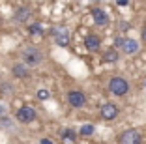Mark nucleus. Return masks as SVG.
Wrapping results in <instances>:
<instances>
[{"mask_svg": "<svg viewBox=\"0 0 146 144\" xmlns=\"http://www.w3.org/2000/svg\"><path fill=\"white\" fill-rule=\"evenodd\" d=\"M11 73H13V77H15V79H28V77L32 75L30 68H28L25 62L13 64V66H11Z\"/></svg>", "mask_w": 146, "mask_h": 144, "instance_id": "6e6552de", "label": "nucleus"}, {"mask_svg": "<svg viewBox=\"0 0 146 144\" xmlns=\"http://www.w3.org/2000/svg\"><path fill=\"white\" fill-rule=\"evenodd\" d=\"M144 88H146V81H144Z\"/></svg>", "mask_w": 146, "mask_h": 144, "instance_id": "5701e85b", "label": "nucleus"}, {"mask_svg": "<svg viewBox=\"0 0 146 144\" xmlns=\"http://www.w3.org/2000/svg\"><path fill=\"white\" fill-rule=\"evenodd\" d=\"M94 129L96 127L92 125V123H82L81 129H79V135L81 137H90V135H94Z\"/></svg>", "mask_w": 146, "mask_h": 144, "instance_id": "2eb2a0df", "label": "nucleus"}, {"mask_svg": "<svg viewBox=\"0 0 146 144\" xmlns=\"http://www.w3.org/2000/svg\"><path fill=\"white\" fill-rule=\"evenodd\" d=\"M66 99H68V103L73 107V109H82V107H86V103H88L86 94L81 92V90H69Z\"/></svg>", "mask_w": 146, "mask_h": 144, "instance_id": "20e7f679", "label": "nucleus"}, {"mask_svg": "<svg viewBox=\"0 0 146 144\" xmlns=\"http://www.w3.org/2000/svg\"><path fill=\"white\" fill-rule=\"evenodd\" d=\"M39 144H52V140L51 139H41V140H39Z\"/></svg>", "mask_w": 146, "mask_h": 144, "instance_id": "412c9836", "label": "nucleus"}, {"mask_svg": "<svg viewBox=\"0 0 146 144\" xmlns=\"http://www.w3.org/2000/svg\"><path fill=\"white\" fill-rule=\"evenodd\" d=\"M116 4H118V6H127L129 0H116Z\"/></svg>", "mask_w": 146, "mask_h": 144, "instance_id": "aec40b11", "label": "nucleus"}, {"mask_svg": "<svg viewBox=\"0 0 146 144\" xmlns=\"http://www.w3.org/2000/svg\"><path fill=\"white\" fill-rule=\"evenodd\" d=\"M109 90L114 96H125L131 90V86H129V82L125 81L124 77H112L111 81H109Z\"/></svg>", "mask_w": 146, "mask_h": 144, "instance_id": "7ed1b4c3", "label": "nucleus"}, {"mask_svg": "<svg viewBox=\"0 0 146 144\" xmlns=\"http://www.w3.org/2000/svg\"><path fill=\"white\" fill-rule=\"evenodd\" d=\"M32 17V9L28 8V6H23V8H19L17 11L13 13V19L17 23H28Z\"/></svg>", "mask_w": 146, "mask_h": 144, "instance_id": "9b49d317", "label": "nucleus"}, {"mask_svg": "<svg viewBox=\"0 0 146 144\" xmlns=\"http://www.w3.org/2000/svg\"><path fill=\"white\" fill-rule=\"evenodd\" d=\"M124 41H125V38H122V36H120V38H116V47H122V45H124Z\"/></svg>", "mask_w": 146, "mask_h": 144, "instance_id": "a211bd4d", "label": "nucleus"}, {"mask_svg": "<svg viewBox=\"0 0 146 144\" xmlns=\"http://www.w3.org/2000/svg\"><path fill=\"white\" fill-rule=\"evenodd\" d=\"M36 118H38V112H36V109L34 107H30V105H23V107H19L17 109V112H15V120H17L19 123H32V122H36Z\"/></svg>", "mask_w": 146, "mask_h": 144, "instance_id": "f03ea898", "label": "nucleus"}, {"mask_svg": "<svg viewBox=\"0 0 146 144\" xmlns=\"http://www.w3.org/2000/svg\"><path fill=\"white\" fill-rule=\"evenodd\" d=\"M23 56V62L28 66V68H34V66H39V64L43 62V58H45V54H43L41 49H38V47H25L21 52Z\"/></svg>", "mask_w": 146, "mask_h": 144, "instance_id": "f257e3e1", "label": "nucleus"}, {"mask_svg": "<svg viewBox=\"0 0 146 144\" xmlns=\"http://www.w3.org/2000/svg\"><path fill=\"white\" fill-rule=\"evenodd\" d=\"M84 47H86V49H88L90 52L99 51V47H101V38H99V36H96V34L86 36V39H84Z\"/></svg>", "mask_w": 146, "mask_h": 144, "instance_id": "9d476101", "label": "nucleus"}, {"mask_svg": "<svg viewBox=\"0 0 146 144\" xmlns=\"http://www.w3.org/2000/svg\"><path fill=\"white\" fill-rule=\"evenodd\" d=\"M90 13H92V19H94V23L98 26H107L109 25V15L103 11L101 8H94V9H90Z\"/></svg>", "mask_w": 146, "mask_h": 144, "instance_id": "1a4fd4ad", "label": "nucleus"}, {"mask_svg": "<svg viewBox=\"0 0 146 144\" xmlns=\"http://www.w3.org/2000/svg\"><path fill=\"white\" fill-rule=\"evenodd\" d=\"M36 96H38L39 101H47V99L51 98V92H49V90H38V94H36Z\"/></svg>", "mask_w": 146, "mask_h": 144, "instance_id": "f3484780", "label": "nucleus"}, {"mask_svg": "<svg viewBox=\"0 0 146 144\" xmlns=\"http://www.w3.org/2000/svg\"><path fill=\"white\" fill-rule=\"evenodd\" d=\"M120 60V52L116 51V49H109V51H105V54H103V62H109V64H114V62H118Z\"/></svg>", "mask_w": 146, "mask_h": 144, "instance_id": "4468645a", "label": "nucleus"}, {"mask_svg": "<svg viewBox=\"0 0 146 144\" xmlns=\"http://www.w3.org/2000/svg\"><path fill=\"white\" fill-rule=\"evenodd\" d=\"M77 140V133L73 131L71 127H66L64 131H62V142L64 144H75Z\"/></svg>", "mask_w": 146, "mask_h": 144, "instance_id": "ddd939ff", "label": "nucleus"}, {"mask_svg": "<svg viewBox=\"0 0 146 144\" xmlns=\"http://www.w3.org/2000/svg\"><path fill=\"white\" fill-rule=\"evenodd\" d=\"M28 32H30L32 36H41L43 34V28H41V25H39V23H34V25H28Z\"/></svg>", "mask_w": 146, "mask_h": 144, "instance_id": "dca6fc26", "label": "nucleus"}, {"mask_svg": "<svg viewBox=\"0 0 146 144\" xmlns=\"http://www.w3.org/2000/svg\"><path fill=\"white\" fill-rule=\"evenodd\" d=\"M141 38H142V41L146 43V26H144V28H142V32H141Z\"/></svg>", "mask_w": 146, "mask_h": 144, "instance_id": "4be33fe9", "label": "nucleus"}, {"mask_svg": "<svg viewBox=\"0 0 146 144\" xmlns=\"http://www.w3.org/2000/svg\"><path fill=\"white\" fill-rule=\"evenodd\" d=\"M52 36H54V43L58 47H68L69 45V30L66 26H56L52 28Z\"/></svg>", "mask_w": 146, "mask_h": 144, "instance_id": "0eeeda50", "label": "nucleus"}, {"mask_svg": "<svg viewBox=\"0 0 146 144\" xmlns=\"http://www.w3.org/2000/svg\"><path fill=\"white\" fill-rule=\"evenodd\" d=\"M118 114H120V109H118L114 103H105V105H101V109H99V116H101L105 122H112V120H116Z\"/></svg>", "mask_w": 146, "mask_h": 144, "instance_id": "423d86ee", "label": "nucleus"}, {"mask_svg": "<svg viewBox=\"0 0 146 144\" xmlns=\"http://www.w3.org/2000/svg\"><path fill=\"white\" fill-rule=\"evenodd\" d=\"M118 144H142V133L139 129H127V131L120 133Z\"/></svg>", "mask_w": 146, "mask_h": 144, "instance_id": "39448f33", "label": "nucleus"}, {"mask_svg": "<svg viewBox=\"0 0 146 144\" xmlns=\"http://www.w3.org/2000/svg\"><path fill=\"white\" fill-rule=\"evenodd\" d=\"M139 41L137 39H129V38H125V41H124V45L120 47L122 51L125 52V54H135V52H139Z\"/></svg>", "mask_w": 146, "mask_h": 144, "instance_id": "f8f14e48", "label": "nucleus"}, {"mask_svg": "<svg viewBox=\"0 0 146 144\" xmlns=\"http://www.w3.org/2000/svg\"><path fill=\"white\" fill-rule=\"evenodd\" d=\"M6 114H8V110H6V107L0 103V118H2V116H6Z\"/></svg>", "mask_w": 146, "mask_h": 144, "instance_id": "6ab92c4d", "label": "nucleus"}]
</instances>
